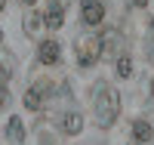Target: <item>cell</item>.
<instances>
[{
  "mask_svg": "<svg viewBox=\"0 0 154 145\" xmlns=\"http://www.w3.org/2000/svg\"><path fill=\"white\" fill-rule=\"evenodd\" d=\"M93 105H96V121L99 127H111L120 114V96L108 84H96L93 90Z\"/></svg>",
  "mask_w": 154,
  "mask_h": 145,
  "instance_id": "obj_1",
  "label": "cell"
},
{
  "mask_svg": "<svg viewBox=\"0 0 154 145\" xmlns=\"http://www.w3.org/2000/svg\"><path fill=\"white\" fill-rule=\"evenodd\" d=\"M99 59H102V37H96V34L77 37V65L89 68V65H96Z\"/></svg>",
  "mask_w": 154,
  "mask_h": 145,
  "instance_id": "obj_2",
  "label": "cell"
},
{
  "mask_svg": "<svg viewBox=\"0 0 154 145\" xmlns=\"http://www.w3.org/2000/svg\"><path fill=\"white\" fill-rule=\"evenodd\" d=\"M120 49H123V37L108 28L105 34H102V56H108V59H120Z\"/></svg>",
  "mask_w": 154,
  "mask_h": 145,
  "instance_id": "obj_3",
  "label": "cell"
},
{
  "mask_svg": "<svg viewBox=\"0 0 154 145\" xmlns=\"http://www.w3.org/2000/svg\"><path fill=\"white\" fill-rule=\"evenodd\" d=\"M80 16H83V25H99L105 19V3H102V0H83Z\"/></svg>",
  "mask_w": 154,
  "mask_h": 145,
  "instance_id": "obj_4",
  "label": "cell"
},
{
  "mask_svg": "<svg viewBox=\"0 0 154 145\" xmlns=\"http://www.w3.org/2000/svg\"><path fill=\"white\" fill-rule=\"evenodd\" d=\"M46 93H49V84H46V80L34 84V87L28 90V93H25V108H31V111L43 108V102H46Z\"/></svg>",
  "mask_w": 154,
  "mask_h": 145,
  "instance_id": "obj_5",
  "label": "cell"
},
{
  "mask_svg": "<svg viewBox=\"0 0 154 145\" xmlns=\"http://www.w3.org/2000/svg\"><path fill=\"white\" fill-rule=\"evenodd\" d=\"M59 56H62V52H59V43H56V40H43L40 49H37V59H40L43 65H56Z\"/></svg>",
  "mask_w": 154,
  "mask_h": 145,
  "instance_id": "obj_6",
  "label": "cell"
},
{
  "mask_svg": "<svg viewBox=\"0 0 154 145\" xmlns=\"http://www.w3.org/2000/svg\"><path fill=\"white\" fill-rule=\"evenodd\" d=\"M62 22H65V9H62V3H53L46 9V16H43V25L56 31V28H62Z\"/></svg>",
  "mask_w": 154,
  "mask_h": 145,
  "instance_id": "obj_7",
  "label": "cell"
},
{
  "mask_svg": "<svg viewBox=\"0 0 154 145\" xmlns=\"http://www.w3.org/2000/svg\"><path fill=\"white\" fill-rule=\"evenodd\" d=\"M6 139L12 145H22L25 142V124L19 121V117H9V124H6Z\"/></svg>",
  "mask_w": 154,
  "mask_h": 145,
  "instance_id": "obj_8",
  "label": "cell"
},
{
  "mask_svg": "<svg viewBox=\"0 0 154 145\" xmlns=\"http://www.w3.org/2000/svg\"><path fill=\"white\" fill-rule=\"evenodd\" d=\"M62 130H65L68 136H77V133H80V130H83V117L77 114V111L65 114V117H62Z\"/></svg>",
  "mask_w": 154,
  "mask_h": 145,
  "instance_id": "obj_9",
  "label": "cell"
},
{
  "mask_svg": "<svg viewBox=\"0 0 154 145\" xmlns=\"http://www.w3.org/2000/svg\"><path fill=\"white\" fill-rule=\"evenodd\" d=\"M133 136H136L139 142H151L154 130H151V124H148V121H136V124H133Z\"/></svg>",
  "mask_w": 154,
  "mask_h": 145,
  "instance_id": "obj_10",
  "label": "cell"
},
{
  "mask_svg": "<svg viewBox=\"0 0 154 145\" xmlns=\"http://www.w3.org/2000/svg\"><path fill=\"white\" fill-rule=\"evenodd\" d=\"M117 74H120V77H130V74H133V62H130V56H120V59H117Z\"/></svg>",
  "mask_w": 154,
  "mask_h": 145,
  "instance_id": "obj_11",
  "label": "cell"
},
{
  "mask_svg": "<svg viewBox=\"0 0 154 145\" xmlns=\"http://www.w3.org/2000/svg\"><path fill=\"white\" fill-rule=\"evenodd\" d=\"M40 16H34V12H31V16L28 19H25V31H28V34H37V28H40Z\"/></svg>",
  "mask_w": 154,
  "mask_h": 145,
  "instance_id": "obj_12",
  "label": "cell"
},
{
  "mask_svg": "<svg viewBox=\"0 0 154 145\" xmlns=\"http://www.w3.org/2000/svg\"><path fill=\"white\" fill-rule=\"evenodd\" d=\"M6 102H9V93H6V87H3V84H0V111H3V108H6Z\"/></svg>",
  "mask_w": 154,
  "mask_h": 145,
  "instance_id": "obj_13",
  "label": "cell"
},
{
  "mask_svg": "<svg viewBox=\"0 0 154 145\" xmlns=\"http://www.w3.org/2000/svg\"><path fill=\"white\" fill-rule=\"evenodd\" d=\"M148 56L154 59V25H151V34H148Z\"/></svg>",
  "mask_w": 154,
  "mask_h": 145,
  "instance_id": "obj_14",
  "label": "cell"
},
{
  "mask_svg": "<svg viewBox=\"0 0 154 145\" xmlns=\"http://www.w3.org/2000/svg\"><path fill=\"white\" fill-rule=\"evenodd\" d=\"M133 3H136V6H145V3H148V0H133Z\"/></svg>",
  "mask_w": 154,
  "mask_h": 145,
  "instance_id": "obj_15",
  "label": "cell"
},
{
  "mask_svg": "<svg viewBox=\"0 0 154 145\" xmlns=\"http://www.w3.org/2000/svg\"><path fill=\"white\" fill-rule=\"evenodd\" d=\"M151 102H154V80H151Z\"/></svg>",
  "mask_w": 154,
  "mask_h": 145,
  "instance_id": "obj_16",
  "label": "cell"
},
{
  "mask_svg": "<svg viewBox=\"0 0 154 145\" xmlns=\"http://www.w3.org/2000/svg\"><path fill=\"white\" fill-rule=\"evenodd\" d=\"M0 43H3V31H0Z\"/></svg>",
  "mask_w": 154,
  "mask_h": 145,
  "instance_id": "obj_17",
  "label": "cell"
},
{
  "mask_svg": "<svg viewBox=\"0 0 154 145\" xmlns=\"http://www.w3.org/2000/svg\"><path fill=\"white\" fill-rule=\"evenodd\" d=\"M3 3H6V0H0V9H3Z\"/></svg>",
  "mask_w": 154,
  "mask_h": 145,
  "instance_id": "obj_18",
  "label": "cell"
},
{
  "mask_svg": "<svg viewBox=\"0 0 154 145\" xmlns=\"http://www.w3.org/2000/svg\"><path fill=\"white\" fill-rule=\"evenodd\" d=\"M25 3H28V6H31V3H34V0H25Z\"/></svg>",
  "mask_w": 154,
  "mask_h": 145,
  "instance_id": "obj_19",
  "label": "cell"
},
{
  "mask_svg": "<svg viewBox=\"0 0 154 145\" xmlns=\"http://www.w3.org/2000/svg\"><path fill=\"white\" fill-rule=\"evenodd\" d=\"M130 145H136V142H130Z\"/></svg>",
  "mask_w": 154,
  "mask_h": 145,
  "instance_id": "obj_20",
  "label": "cell"
}]
</instances>
